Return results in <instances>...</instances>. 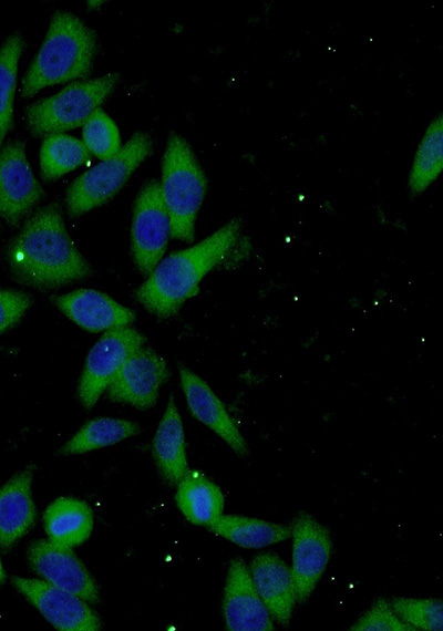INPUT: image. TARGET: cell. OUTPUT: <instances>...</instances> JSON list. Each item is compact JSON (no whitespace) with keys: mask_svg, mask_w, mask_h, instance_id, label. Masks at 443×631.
Instances as JSON below:
<instances>
[{"mask_svg":"<svg viewBox=\"0 0 443 631\" xmlns=\"http://www.w3.org/2000/svg\"><path fill=\"white\" fill-rule=\"evenodd\" d=\"M352 631H415L402 621L390 602L379 598L350 628Z\"/></svg>","mask_w":443,"mask_h":631,"instance_id":"obj_29","label":"cell"},{"mask_svg":"<svg viewBox=\"0 0 443 631\" xmlns=\"http://www.w3.org/2000/svg\"><path fill=\"white\" fill-rule=\"evenodd\" d=\"M169 236V217L161 184L151 179L140 190L133 210L132 252L141 273H152L165 252Z\"/></svg>","mask_w":443,"mask_h":631,"instance_id":"obj_7","label":"cell"},{"mask_svg":"<svg viewBox=\"0 0 443 631\" xmlns=\"http://www.w3.org/2000/svg\"><path fill=\"white\" fill-rule=\"evenodd\" d=\"M169 376L163 356L147 346L136 349L121 365L106 387L110 401L147 410Z\"/></svg>","mask_w":443,"mask_h":631,"instance_id":"obj_11","label":"cell"},{"mask_svg":"<svg viewBox=\"0 0 443 631\" xmlns=\"http://www.w3.org/2000/svg\"><path fill=\"white\" fill-rule=\"evenodd\" d=\"M27 558L32 570L43 580L89 603L99 602L95 579L71 548L37 539L29 545Z\"/></svg>","mask_w":443,"mask_h":631,"instance_id":"obj_12","label":"cell"},{"mask_svg":"<svg viewBox=\"0 0 443 631\" xmlns=\"http://www.w3.org/2000/svg\"><path fill=\"white\" fill-rule=\"evenodd\" d=\"M146 338L125 325L107 330L89 352L80 377L78 394L84 408L91 410L125 360Z\"/></svg>","mask_w":443,"mask_h":631,"instance_id":"obj_8","label":"cell"},{"mask_svg":"<svg viewBox=\"0 0 443 631\" xmlns=\"http://www.w3.org/2000/svg\"><path fill=\"white\" fill-rule=\"evenodd\" d=\"M399 618L416 630L441 631L443 604L441 599L395 597L390 601Z\"/></svg>","mask_w":443,"mask_h":631,"instance_id":"obj_27","label":"cell"},{"mask_svg":"<svg viewBox=\"0 0 443 631\" xmlns=\"http://www.w3.org/2000/svg\"><path fill=\"white\" fill-rule=\"evenodd\" d=\"M32 303L29 293L0 289V333L16 324Z\"/></svg>","mask_w":443,"mask_h":631,"instance_id":"obj_30","label":"cell"},{"mask_svg":"<svg viewBox=\"0 0 443 631\" xmlns=\"http://www.w3.org/2000/svg\"><path fill=\"white\" fill-rule=\"evenodd\" d=\"M443 167V117L439 113L427 126L416 149L409 174L411 196L422 194L441 174Z\"/></svg>","mask_w":443,"mask_h":631,"instance_id":"obj_23","label":"cell"},{"mask_svg":"<svg viewBox=\"0 0 443 631\" xmlns=\"http://www.w3.org/2000/svg\"><path fill=\"white\" fill-rule=\"evenodd\" d=\"M43 521L51 542L72 548L90 537L94 517L85 501L73 497H60L47 507Z\"/></svg>","mask_w":443,"mask_h":631,"instance_id":"obj_20","label":"cell"},{"mask_svg":"<svg viewBox=\"0 0 443 631\" xmlns=\"http://www.w3.org/2000/svg\"><path fill=\"white\" fill-rule=\"evenodd\" d=\"M292 565L296 602H305L321 579L331 555L328 529L306 511H300L291 526Z\"/></svg>","mask_w":443,"mask_h":631,"instance_id":"obj_10","label":"cell"},{"mask_svg":"<svg viewBox=\"0 0 443 631\" xmlns=\"http://www.w3.org/2000/svg\"><path fill=\"white\" fill-rule=\"evenodd\" d=\"M23 49L20 33L9 35L0 48V146L13 124L18 62Z\"/></svg>","mask_w":443,"mask_h":631,"instance_id":"obj_26","label":"cell"},{"mask_svg":"<svg viewBox=\"0 0 443 631\" xmlns=\"http://www.w3.org/2000/svg\"><path fill=\"white\" fill-rule=\"evenodd\" d=\"M91 153L84 143L66 134L44 137L40 151V169L43 179L53 180L86 163Z\"/></svg>","mask_w":443,"mask_h":631,"instance_id":"obj_25","label":"cell"},{"mask_svg":"<svg viewBox=\"0 0 443 631\" xmlns=\"http://www.w3.org/2000/svg\"><path fill=\"white\" fill-rule=\"evenodd\" d=\"M176 503L190 523L202 526H207L224 509L220 488L195 469H188L177 484Z\"/></svg>","mask_w":443,"mask_h":631,"instance_id":"obj_21","label":"cell"},{"mask_svg":"<svg viewBox=\"0 0 443 631\" xmlns=\"http://www.w3.org/2000/svg\"><path fill=\"white\" fill-rule=\"evenodd\" d=\"M223 614L228 630L271 631L272 618L257 593L249 568L239 558L230 560L223 598Z\"/></svg>","mask_w":443,"mask_h":631,"instance_id":"obj_14","label":"cell"},{"mask_svg":"<svg viewBox=\"0 0 443 631\" xmlns=\"http://www.w3.org/2000/svg\"><path fill=\"white\" fill-rule=\"evenodd\" d=\"M35 465L29 464L0 487V548L9 550L34 525L37 510L31 484Z\"/></svg>","mask_w":443,"mask_h":631,"instance_id":"obj_18","label":"cell"},{"mask_svg":"<svg viewBox=\"0 0 443 631\" xmlns=\"http://www.w3.org/2000/svg\"><path fill=\"white\" fill-rule=\"evenodd\" d=\"M153 141L146 133L134 134L117 153L104 158L70 185L66 207L71 217H79L112 198L127 182L136 167L152 153Z\"/></svg>","mask_w":443,"mask_h":631,"instance_id":"obj_6","label":"cell"},{"mask_svg":"<svg viewBox=\"0 0 443 631\" xmlns=\"http://www.w3.org/2000/svg\"><path fill=\"white\" fill-rule=\"evenodd\" d=\"M206 528L243 548L258 549L288 539L291 527L259 518L219 515Z\"/></svg>","mask_w":443,"mask_h":631,"instance_id":"obj_22","label":"cell"},{"mask_svg":"<svg viewBox=\"0 0 443 631\" xmlns=\"http://www.w3.org/2000/svg\"><path fill=\"white\" fill-rule=\"evenodd\" d=\"M159 184L169 217L171 237L192 242L207 178L190 145L176 133H171L167 139Z\"/></svg>","mask_w":443,"mask_h":631,"instance_id":"obj_4","label":"cell"},{"mask_svg":"<svg viewBox=\"0 0 443 631\" xmlns=\"http://www.w3.org/2000/svg\"><path fill=\"white\" fill-rule=\"evenodd\" d=\"M140 432L141 426L134 422L112 417H97L83 425L59 449V454L65 456L76 455L111 446Z\"/></svg>","mask_w":443,"mask_h":631,"instance_id":"obj_24","label":"cell"},{"mask_svg":"<svg viewBox=\"0 0 443 631\" xmlns=\"http://www.w3.org/2000/svg\"><path fill=\"white\" fill-rule=\"evenodd\" d=\"M249 572L255 589L271 618L287 627L296 603L290 568L278 555L261 552L251 559Z\"/></svg>","mask_w":443,"mask_h":631,"instance_id":"obj_16","label":"cell"},{"mask_svg":"<svg viewBox=\"0 0 443 631\" xmlns=\"http://www.w3.org/2000/svg\"><path fill=\"white\" fill-rule=\"evenodd\" d=\"M53 301L69 319L91 332L125 327L135 320L131 309L92 289H79L54 297Z\"/></svg>","mask_w":443,"mask_h":631,"instance_id":"obj_17","label":"cell"},{"mask_svg":"<svg viewBox=\"0 0 443 631\" xmlns=\"http://www.w3.org/2000/svg\"><path fill=\"white\" fill-rule=\"evenodd\" d=\"M83 143L91 154L103 159L121 148L119 130L103 110L97 108L84 124Z\"/></svg>","mask_w":443,"mask_h":631,"instance_id":"obj_28","label":"cell"},{"mask_svg":"<svg viewBox=\"0 0 443 631\" xmlns=\"http://www.w3.org/2000/svg\"><path fill=\"white\" fill-rule=\"evenodd\" d=\"M43 196L35 179L21 141H12L0 147V217L11 226L21 219Z\"/></svg>","mask_w":443,"mask_h":631,"instance_id":"obj_13","label":"cell"},{"mask_svg":"<svg viewBox=\"0 0 443 631\" xmlns=\"http://www.w3.org/2000/svg\"><path fill=\"white\" fill-rule=\"evenodd\" d=\"M179 379L192 415L215 432L238 456H247L244 436L209 385L184 365H179Z\"/></svg>","mask_w":443,"mask_h":631,"instance_id":"obj_15","label":"cell"},{"mask_svg":"<svg viewBox=\"0 0 443 631\" xmlns=\"http://www.w3.org/2000/svg\"><path fill=\"white\" fill-rule=\"evenodd\" d=\"M240 231L241 221L234 218L195 246L169 255L135 290L136 300L157 317L176 314L187 299L198 293L202 279L229 258Z\"/></svg>","mask_w":443,"mask_h":631,"instance_id":"obj_2","label":"cell"},{"mask_svg":"<svg viewBox=\"0 0 443 631\" xmlns=\"http://www.w3.org/2000/svg\"><path fill=\"white\" fill-rule=\"evenodd\" d=\"M153 457L166 482L177 485L188 470L185 435L182 420L173 395L155 432Z\"/></svg>","mask_w":443,"mask_h":631,"instance_id":"obj_19","label":"cell"},{"mask_svg":"<svg viewBox=\"0 0 443 631\" xmlns=\"http://www.w3.org/2000/svg\"><path fill=\"white\" fill-rule=\"evenodd\" d=\"M7 260L16 281L39 289L59 288L92 273L70 238L55 203L27 219L8 246Z\"/></svg>","mask_w":443,"mask_h":631,"instance_id":"obj_1","label":"cell"},{"mask_svg":"<svg viewBox=\"0 0 443 631\" xmlns=\"http://www.w3.org/2000/svg\"><path fill=\"white\" fill-rule=\"evenodd\" d=\"M16 589L61 631H99L103 628L99 614L76 594L45 580L13 576Z\"/></svg>","mask_w":443,"mask_h":631,"instance_id":"obj_9","label":"cell"},{"mask_svg":"<svg viewBox=\"0 0 443 631\" xmlns=\"http://www.w3.org/2000/svg\"><path fill=\"white\" fill-rule=\"evenodd\" d=\"M4 580H6V572H4V569L2 567L1 559H0V585H2L4 582Z\"/></svg>","mask_w":443,"mask_h":631,"instance_id":"obj_31","label":"cell"},{"mask_svg":"<svg viewBox=\"0 0 443 631\" xmlns=\"http://www.w3.org/2000/svg\"><path fill=\"white\" fill-rule=\"evenodd\" d=\"M119 73L75 82L27 108V124L34 136L47 137L84 125L113 92Z\"/></svg>","mask_w":443,"mask_h":631,"instance_id":"obj_5","label":"cell"},{"mask_svg":"<svg viewBox=\"0 0 443 631\" xmlns=\"http://www.w3.org/2000/svg\"><path fill=\"white\" fill-rule=\"evenodd\" d=\"M97 49L95 32L68 11H56L20 90L30 97L43 87L89 76Z\"/></svg>","mask_w":443,"mask_h":631,"instance_id":"obj_3","label":"cell"}]
</instances>
